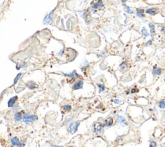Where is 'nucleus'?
Instances as JSON below:
<instances>
[{"mask_svg":"<svg viewBox=\"0 0 165 147\" xmlns=\"http://www.w3.org/2000/svg\"><path fill=\"white\" fill-rule=\"evenodd\" d=\"M103 4L102 1H98V3H95V4L93 5V9H99V8H101V7H103Z\"/></svg>","mask_w":165,"mask_h":147,"instance_id":"4468645a","label":"nucleus"},{"mask_svg":"<svg viewBox=\"0 0 165 147\" xmlns=\"http://www.w3.org/2000/svg\"><path fill=\"white\" fill-rule=\"evenodd\" d=\"M80 125V122L79 121H75V122H72L70 124L69 126H68V131L72 134H74L75 132L77 131L79 126Z\"/></svg>","mask_w":165,"mask_h":147,"instance_id":"f03ea898","label":"nucleus"},{"mask_svg":"<svg viewBox=\"0 0 165 147\" xmlns=\"http://www.w3.org/2000/svg\"><path fill=\"white\" fill-rule=\"evenodd\" d=\"M148 25H149V27H150L151 36H152V37L154 36V35H155V25L153 23H150L148 24Z\"/></svg>","mask_w":165,"mask_h":147,"instance_id":"9d476101","label":"nucleus"},{"mask_svg":"<svg viewBox=\"0 0 165 147\" xmlns=\"http://www.w3.org/2000/svg\"><path fill=\"white\" fill-rule=\"evenodd\" d=\"M124 9H125V10H126V12H128V13H129V14L134 13V12H133L132 10H131L130 9V8H129L128 7H127V6H126V7H124Z\"/></svg>","mask_w":165,"mask_h":147,"instance_id":"412c9836","label":"nucleus"},{"mask_svg":"<svg viewBox=\"0 0 165 147\" xmlns=\"http://www.w3.org/2000/svg\"><path fill=\"white\" fill-rule=\"evenodd\" d=\"M52 12H51L49 14H48V15L46 16L45 18V20H44L45 23V24L50 23V21H51V18H52Z\"/></svg>","mask_w":165,"mask_h":147,"instance_id":"f8f14e48","label":"nucleus"},{"mask_svg":"<svg viewBox=\"0 0 165 147\" xmlns=\"http://www.w3.org/2000/svg\"><path fill=\"white\" fill-rule=\"evenodd\" d=\"M24 147V145H22V144H20V145L18 146V147Z\"/></svg>","mask_w":165,"mask_h":147,"instance_id":"7c9ffc66","label":"nucleus"},{"mask_svg":"<svg viewBox=\"0 0 165 147\" xmlns=\"http://www.w3.org/2000/svg\"><path fill=\"white\" fill-rule=\"evenodd\" d=\"M127 67V63L126 62H123V63H122L121 65V70H123L126 67Z\"/></svg>","mask_w":165,"mask_h":147,"instance_id":"5701e85b","label":"nucleus"},{"mask_svg":"<svg viewBox=\"0 0 165 147\" xmlns=\"http://www.w3.org/2000/svg\"><path fill=\"white\" fill-rule=\"evenodd\" d=\"M72 117H70H70H68L67 119H66L65 122V123H68V122H69V121H71V120H72Z\"/></svg>","mask_w":165,"mask_h":147,"instance_id":"393cba45","label":"nucleus"},{"mask_svg":"<svg viewBox=\"0 0 165 147\" xmlns=\"http://www.w3.org/2000/svg\"><path fill=\"white\" fill-rule=\"evenodd\" d=\"M72 147V146H69V147Z\"/></svg>","mask_w":165,"mask_h":147,"instance_id":"72a5a7b5","label":"nucleus"},{"mask_svg":"<svg viewBox=\"0 0 165 147\" xmlns=\"http://www.w3.org/2000/svg\"><path fill=\"white\" fill-rule=\"evenodd\" d=\"M114 103L115 104H119L120 103V101L119 100H117V99H115V100H114Z\"/></svg>","mask_w":165,"mask_h":147,"instance_id":"bb28decb","label":"nucleus"},{"mask_svg":"<svg viewBox=\"0 0 165 147\" xmlns=\"http://www.w3.org/2000/svg\"><path fill=\"white\" fill-rule=\"evenodd\" d=\"M139 92V90H137V89H133L132 90V91H131V92H132V93H135V92Z\"/></svg>","mask_w":165,"mask_h":147,"instance_id":"a878e982","label":"nucleus"},{"mask_svg":"<svg viewBox=\"0 0 165 147\" xmlns=\"http://www.w3.org/2000/svg\"><path fill=\"white\" fill-rule=\"evenodd\" d=\"M113 124V119L112 117H108L107 118L105 121H104V126L105 127H109V126H111Z\"/></svg>","mask_w":165,"mask_h":147,"instance_id":"39448f33","label":"nucleus"},{"mask_svg":"<svg viewBox=\"0 0 165 147\" xmlns=\"http://www.w3.org/2000/svg\"><path fill=\"white\" fill-rule=\"evenodd\" d=\"M142 34L145 36H149V33L147 32V30H146V28H143L142 29Z\"/></svg>","mask_w":165,"mask_h":147,"instance_id":"a211bd4d","label":"nucleus"},{"mask_svg":"<svg viewBox=\"0 0 165 147\" xmlns=\"http://www.w3.org/2000/svg\"><path fill=\"white\" fill-rule=\"evenodd\" d=\"M161 74V70L160 68H157L156 67H154L153 68V74L154 75H160Z\"/></svg>","mask_w":165,"mask_h":147,"instance_id":"ddd939ff","label":"nucleus"},{"mask_svg":"<svg viewBox=\"0 0 165 147\" xmlns=\"http://www.w3.org/2000/svg\"><path fill=\"white\" fill-rule=\"evenodd\" d=\"M52 147H59V146H57V145H53Z\"/></svg>","mask_w":165,"mask_h":147,"instance_id":"2f4dec72","label":"nucleus"},{"mask_svg":"<svg viewBox=\"0 0 165 147\" xmlns=\"http://www.w3.org/2000/svg\"><path fill=\"white\" fill-rule=\"evenodd\" d=\"M121 1H122V2L124 3V2H126V1H127V0H121Z\"/></svg>","mask_w":165,"mask_h":147,"instance_id":"473e14b6","label":"nucleus"},{"mask_svg":"<svg viewBox=\"0 0 165 147\" xmlns=\"http://www.w3.org/2000/svg\"><path fill=\"white\" fill-rule=\"evenodd\" d=\"M37 119V116L36 115L34 116H30L28 113H26L23 115V121L25 123H28L31 122L35 121Z\"/></svg>","mask_w":165,"mask_h":147,"instance_id":"f257e3e1","label":"nucleus"},{"mask_svg":"<svg viewBox=\"0 0 165 147\" xmlns=\"http://www.w3.org/2000/svg\"><path fill=\"white\" fill-rule=\"evenodd\" d=\"M159 12V9H157V8H151V9H148L146 10V12L150 15H152L154 16L155 14L158 13Z\"/></svg>","mask_w":165,"mask_h":147,"instance_id":"423d86ee","label":"nucleus"},{"mask_svg":"<svg viewBox=\"0 0 165 147\" xmlns=\"http://www.w3.org/2000/svg\"><path fill=\"white\" fill-rule=\"evenodd\" d=\"M122 137H123V136H119V137H117V139H116V142H118V141H119L120 139H121L122 138Z\"/></svg>","mask_w":165,"mask_h":147,"instance_id":"cd10ccee","label":"nucleus"},{"mask_svg":"<svg viewBox=\"0 0 165 147\" xmlns=\"http://www.w3.org/2000/svg\"><path fill=\"white\" fill-rule=\"evenodd\" d=\"M63 109L65 110V111H67V112H68V111H70V110H71V108H72V107H71V106L70 105H64L63 106Z\"/></svg>","mask_w":165,"mask_h":147,"instance_id":"6ab92c4d","label":"nucleus"},{"mask_svg":"<svg viewBox=\"0 0 165 147\" xmlns=\"http://www.w3.org/2000/svg\"><path fill=\"white\" fill-rule=\"evenodd\" d=\"M21 74L20 73L19 74H17V76H16V78H15V79H14V84H15L16 83H17V81L19 79H20V78H21Z\"/></svg>","mask_w":165,"mask_h":147,"instance_id":"aec40b11","label":"nucleus"},{"mask_svg":"<svg viewBox=\"0 0 165 147\" xmlns=\"http://www.w3.org/2000/svg\"><path fill=\"white\" fill-rule=\"evenodd\" d=\"M22 118H23L22 112H17V113H15V115H14V119H15V121H21Z\"/></svg>","mask_w":165,"mask_h":147,"instance_id":"9b49d317","label":"nucleus"},{"mask_svg":"<svg viewBox=\"0 0 165 147\" xmlns=\"http://www.w3.org/2000/svg\"><path fill=\"white\" fill-rule=\"evenodd\" d=\"M104 125L99 122H97L93 125V131L96 133H102L103 132Z\"/></svg>","mask_w":165,"mask_h":147,"instance_id":"7ed1b4c3","label":"nucleus"},{"mask_svg":"<svg viewBox=\"0 0 165 147\" xmlns=\"http://www.w3.org/2000/svg\"><path fill=\"white\" fill-rule=\"evenodd\" d=\"M159 108H161V109H163V108H165V101L164 100H162L161 101L159 102Z\"/></svg>","mask_w":165,"mask_h":147,"instance_id":"f3484780","label":"nucleus"},{"mask_svg":"<svg viewBox=\"0 0 165 147\" xmlns=\"http://www.w3.org/2000/svg\"><path fill=\"white\" fill-rule=\"evenodd\" d=\"M150 147H157V143L155 142H154V141H152L150 143Z\"/></svg>","mask_w":165,"mask_h":147,"instance_id":"b1692460","label":"nucleus"},{"mask_svg":"<svg viewBox=\"0 0 165 147\" xmlns=\"http://www.w3.org/2000/svg\"><path fill=\"white\" fill-rule=\"evenodd\" d=\"M151 43H152V41H151V40H150V41H148V42L146 43V45H149V44H151Z\"/></svg>","mask_w":165,"mask_h":147,"instance_id":"c85d7f7f","label":"nucleus"},{"mask_svg":"<svg viewBox=\"0 0 165 147\" xmlns=\"http://www.w3.org/2000/svg\"><path fill=\"white\" fill-rule=\"evenodd\" d=\"M117 120L118 123H119L120 125H121V126H123L124 127V126H127V125H128L126 119L123 116H119V115L117 116Z\"/></svg>","mask_w":165,"mask_h":147,"instance_id":"20e7f679","label":"nucleus"},{"mask_svg":"<svg viewBox=\"0 0 165 147\" xmlns=\"http://www.w3.org/2000/svg\"><path fill=\"white\" fill-rule=\"evenodd\" d=\"M11 143L14 146H19L21 144L20 141L17 137H13V138L11 139Z\"/></svg>","mask_w":165,"mask_h":147,"instance_id":"1a4fd4ad","label":"nucleus"},{"mask_svg":"<svg viewBox=\"0 0 165 147\" xmlns=\"http://www.w3.org/2000/svg\"><path fill=\"white\" fill-rule=\"evenodd\" d=\"M162 32L165 33V26H163V28H162Z\"/></svg>","mask_w":165,"mask_h":147,"instance_id":"c756f323","label":"nucleus"},{"mask_svg":"<svg viewBox=\"0 0 165 147\" xmlns=\"http://www.w3.org/2000/svg\"><path fill=\"white\" fill-rule=\"evenodd\" d=\"M64 76H67V77H77V74L76 73V71L74 70V72H72V73L70 74H63Z\"/></svg>","mask_w":165,"mask_h":147,"instance_id":"dca6fc26","label":"nucleus"},{"mask_svg":"<svg viewBox=\"0 0 165 147\" xmlns=\"http://www.w3.org/2000/svg\"><path fill=\"white\" fill-rule=\"evenodd\" d=\"M82 86H83V82L82 81H78L77 82L76 84H74V87H73V89L74 90H78V89H82Z\"/></svg>","mask_w":165,"mask_h":147,"instance_id":"6e6552de","label":"nucleus"},{"mask_svg":"<svg viewBox=\"0 0 165 147\" xmlns=\"http://www.w3.org/2000/svg\"><path fill=\"white\" fill-rule=\"evenodd\" d=\"M144 10L143 9H138L137 10V15L140 17H143L144 16Z\"/></svg>","mask_w":165,"mask_h":147,"instance_id":"2eb2a0df","label":"nucleus"},{"mask_svg":"<svg viewBox=\"0 0 165 147\" xmlns=\"http://www.w3.org/2000/svg\"><path fill=\"white\" fill-rule=\"evenodd\" d=\"M98 87H99V91H100V92H102V91H104V84H98Z\"/></svg>","mask_w":165,"mask_h":147,"instance_id":"4be33fe9","label":"nucleus"},{"mask_svg":"<svg viewBox=\"0 0 165 147\" xmlns=\"http://www.w3.org/2000/svg\"><path fill=\"white\" fill-rule=\"evenodd\" d=\"M17 96H15V97H13L10 98L9 101H8V106L9 107H12L14 106V105H15V102L17 101Z\"/></svg>","mask_w":165,"mask_h":147,"instance_id":"0eeeda50","label":"nucleus"}]
</instances>
